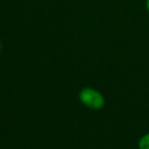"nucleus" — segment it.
<instances>
[{"instance_id": "nucleus-3", "label": "nucleus", "mask_w": 149, "mask_h": 149, "mask_svg": "<svg viewBox=\"0 0 149 149\" xmlns=\"http://www.w3.org/2000/svg\"><path fill=\"white\" fill-rule=\"evenodd\" d=\"M145 7H146L147 11L149 13V0H145Z\"/></svg>"}, {"instance_id": "nucleus-1", "label": "nucleus", "mask_w": 149, "mask_h": 149, "mask_svg": "<svg viewBox=\"0 0 149 149\" xmlns=\"http://www.w3.org/2000/svg\"><path fill=\"white\" fill-rule=\"evenodd\" d=\"M79 100L86 107L92 110H99L105 105V97L98 90L85 87L79 92Z\"/></svg>"}, {"instance_id": "nucleus-4", "label": "nucleus", "mask_w": 149, "mask_h": 149, "mask_svg": "<svg viewBox=\"0 0 149 149\" xmlns=\"http://www.w3.org/2000/svg\"><path fill=\"white\" fill-rule=\"evenodd\" d=\"M0 50H1V42H0Z\"/></svg>"}, {"instance_id": "nucleus-2", "label": "nucleus", "mask_w": 149, "mask_h": 149, "mask_svg": "<svg viewBox=\"0 0 149 149\" xmlns=\"http://www.w3.org/2000/svg\"><path fill=\"white\" fill-rule=\"evenodd\" d=\"M138 149H149V133L140 137L138 141Z\"/></svg>"}]
</instances>
